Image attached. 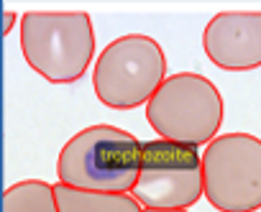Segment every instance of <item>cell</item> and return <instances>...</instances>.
<instances>
[{
	"label": "cell",
	"mask_w": 261,
	"mask_h": 212,
	"mask_svg": "<svg viewBox=\"0 0 261 212\" xmlns=\"http://www.w3.org/2000/svg\"><path fill=\"white\" fill-rule=\"evenodd\" d=\"M144 143L115 126L74 133L57 159L62 184L85 192H130L139 179Z\"/></svg>",
	"instance_id": "cell-1"
},
{
	"label": "cell",
	"mask_w": 261,
	"mask_h": 212,
	"mask_svg": "<svg viewBox=\"0 0 261 212\" xmlns=\"http://www.w3.org/2000/svg\"><path fill=\"white\" fill-rule=\"evenodd\" d=\"M26 64L51 84H74L95 56V31L85 11H26L21 16Z\"/></svg>",
	"instance_id": "cell-2"
},
{
	"label": "cell",
	"mask_w": 261,
	"mask_h": 212,
	"mask_svg": "<svg viewBox=\"0 0 261 212\" xmlns=\"http://www.w3.org/2000/svg\"><path fill=\"white\" fill-rule=\"evenodd\" d=\"M223 115L225 102L220 89L197 72L167 74L146 102V120L162 141L195 148L218 136Z\"/></svg>",
	"instance_id": "cell-3"
},
{
	"label": "cell",
	"mask_w": 261,
	"mask_h": 212,
	"mask_svg": "<svg viewBox=\"0 0 261 212\" xmlns=\"http://www.w3.org/2000/svg\"><path fill=\"white\" fill-rule=\"evenodd\" d=\"M167 79V56L156 39L125 34L110 41L92 69L97 100L110 110H134L151 100Z\"/></svg>",
	"instance_id": "cell-4"
},
{
	"label": "cell",
	"mask_w": 261,
	"mask_h": 212,
	"mask_svg": "<svg viewBox=\"0 0 261 212\" xmlns=\"http://www.w3.org/2000/svg\"><path fill=\"white\" fill-rule=\"evenodd\" d=\"M200 166L202 194L218 212L261 209V138L241 131L215 136Z\"/></svg>",
	"instance_id": "cell-5"
},
{
	"label": "cell",
	"mask_w": 261,
	"mask_h": 212,
	"mask_svg": "<svg viewBox=\"0 0 261 212\" xmlns=\"http://www.w3.org/2000/svg\"><path fill=\"white\" fill-rule=\"evenodd\" d=\"M130 197L149 209H190L197 204L202 197L197 148L162 138L146 141Z\"/></svg>",
	"instance_id": "cell-6"
},
{
	"label": "cell",
	"mask_w": 261,
	"mask_h": 212,
	"mask_svg": "<svg viewBox=\"0 0 261 212\" xmlns=\"http://www.w3.org/2000/svg\"><path fill=\"white\" fill-rule=\"evenodd\" d=\"M207 59L225 72L261 67V11H220L202 31Z\"/></svg>",
	"instance_id": "cell-7"
},
{
	"label": "cell",
	"mask_w": 261,
	"mask_h": 212,
	"mask_svg": "<svg viewBox=\"0 0 261 212\" xmlns=\"http://www.w3.org/2000/svg\"><path fill=\"white\" fill-rule=\"evenodd\" d=\"M57 209L59 212H141L144 207L130 197V192H85L54 184Z\"/></svg>",
	"instance_id": "cell-8"
},
{
	"label": "cell",
	"mask_w": 261,
	"mask_h": 212,
	"mask_svg": "<svg viewBox=\"0 0 261 212\" xmlns=\"http://www.w3.org/2000/svg\"><path fill=\"white\" fill-rule=\"evenodd\" d=\"M3 212H59L54 184L44 179H23L3 192Z\"/></svg>",
	"instance_id": "cell-9"
},
{
	"label": "cell",
	"mask_w": 261,
	"mask_h": 212,
	"mask_svg": "<svg viewBox=\"0 0 261 212\" xmlns=\"http://www.w3.org/2000/svg\"><path fill=\"white\" fill-rule=\"evenodd\" d=\"M16 21H18V13H13V11H6L3 13V36L11 34V28L16 26Z\"/></svg>",
	"instance_id": "cell-10"
},
{
	"label": "cell",
	"mask_w": 261,
	"mask_h": 212,
	"mask_svg": "<svg viewBox=\"0 0 261 212\" xmlns=\"http://www.w3.org/2000/svg\"><path fill=\"white\" fill-rule=\"evenodd\" d=\"M141 212H190V209H149V207H144Z\"/></svg>",
	"instance_id": "cell-11"
}]
</instances>
